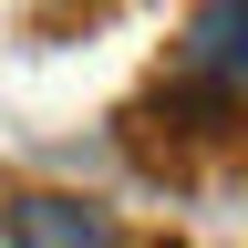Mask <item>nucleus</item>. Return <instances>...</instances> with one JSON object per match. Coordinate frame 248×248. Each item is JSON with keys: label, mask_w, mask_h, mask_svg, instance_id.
<instances>
[{"label": "nucleus", "mask_w": 248, "mask_h": 248, "mask_svg": "<svg viewBox=\"0 0 248 248\" xmlns=\"http://www.w3.org/2000/svg\"><path fill=\"white\" fill-rule=\"evenodd\" d=\"M11 248H114V217L83 197H11Z\"/></svg>", "instance_id": "1"}, {"label": "nucleus", "mask_w": 248, "mask_h": 248, "mask_svg": "<svg viewBox=\"0 0 248 248\" xmlns=\"http://www.w3.org/2000/svg\"><path fill=\"white\" fill-rule=\"evenodd\" d=\"M186 73H248V0L186 21Z\"/></svg>", "instance_id": "2"}, {"label": "nucleus", "mask_w": 248, "mask_h": 248, "mask_svg": "<svg viewBox=\"0 0 248 248\" xmlns=\"http://www.w3.org/2000/svg\"><path fill=\"white\" fill-rule=\"evenodd\" d=\"M0 248H11V238H0Z\"/></svg>", "instance_id": "3"}]
</instances>
